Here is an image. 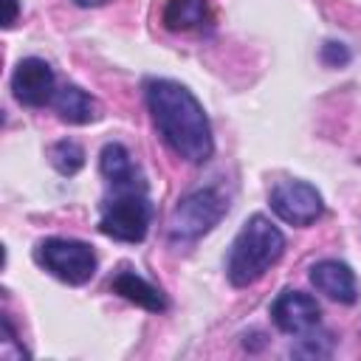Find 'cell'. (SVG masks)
I'll use <instances>...</instances> for the list:
<instances>
[{"label": "cell", "instance_id": "cell-2", "mask_svg": "<svg viewBox=\"0 0 361 361\" xmlns=\"http://www.w3.org/2000/svg\"><path fill=\"white\" fill-rule=\"evenodd\" d=\"M282 254L285 234L265 214H251L228 248L226 276L234 288H248L257 279H262L265 271L276 265Z\"/></svg>", "mask_w": 361, "mask_h": 361}, {"label": "cell", "instance_id": "cell-19", "mask_svg": "<svg viewBox=\"0 0 361 361\" xmlns=\"http://www.w3.org/2000/svg\"><path fill=\"white\" fill-rule=\"evenodd\" d=\"M76 6H82V8H99V6H104V3H110V0H73Z\"/></svg>", "mask_w": 361, "mask_h": 361}, {"label": "cell", "instance_id": "cell-7", "mask_svg": "<svg viewBox=\"0 0 361 361\" xmlns=\"http://www.w3.org/2000/svg\"><path fill=\"white\" fill-rule=\"evenodd\" d=\"M271 319L285 336H305L322 324L319 302L305 290H282L271 302Z\"/></svg>", "mask_w": 361, "mask_h": 361}, {"label": "cell", "instance_id": "cell-3", "mask_svg": "<svg viewBox=\"0 0 361 361\" xmlns=\"http://www.w3.org/2000/svg\"><path fill=\"white\" fill-rule=\"evenodd\" d=\"M152 223V203L147 189H121L104 197L99 231L118 243H141Z\"/></svg>", "mask_w": 361, "mask_h": 361}, {"label": "cell", "instance_id": "cell-16", "mask_svg": "<svg viewBox=\"0 0 361 361\" xmlns=\"http://www.w3.org/2000/svg\"><path fill=\"white\" fill-rule=\"evenodd\" d=\"M0 324H3V347H0V353L6 355V358H25L28 353L23 350V344L17 341V333H14V324H11V319L3 313V319H0Z\"/></svg>", "mask_w": 361, "mask_h": 361}, {"label": "cell", "instance_id": "cell-9", "mask_svg": "<svg viewBox=\"0 0 361 361\" xmlns=\"http://www.w3.org/2000/svg\"><path fill=\"white\" fill-rule=\"evenodd\" d=\"M310 285L338 305H353L358 299V282L347 262L341 259H319L310 265Z\"/></svg>", "mask_w": 361, "mask_h": 361}, {"label": "cell", "instance_id": "cell-11", "mask_svg": "<svg viewBox=\"0 0 361 361\" xmlns=\"http://www.w3.org/2000/svg\"><path fill=\"white\" fill-rule=\"evenodd\" d=\"M110 288L121 299H127V302H133V305H138V307H144L149 313H161V310L169 307L166 293L158 285H152L149 279H144L141 274L130 271V268H118L116 276L110 279Z\"/></svg>", "mask_w": 361, "mask_h": 361}, {"label": "cell", "instance_id": "cell-18", "mask_svg": "<svg viewBox=\"0 0 361 361\" xmlns=\"http://www.w3.org/2000/svg\"><path fill=\"white\" fill-rule=\"evenodd\" d=\"M3 3H6V17H3V25H6V28H11V25L17 23V8H20V6H17V0H3Z\"/></svg>", "mask_w": 361, "mask_h": 361}, {"label": "cell", "instance_id": "cell-5", "mask_svg": "<svg viewBox=\"0 0 361 361\" xmlns=\"http://www.w3.org/2000/svg\"><path fill=\"white\" fill-rule=\"evenodd\" d=\"M34 259L48 274H54L56 279H62L68 285L90 282V276L96 274V265H99L93 245H87L82 240H71V237H45V240H39L37 248H34Z\"/></svg>", "mask_w": 361, "mask_h": 361}, {"label": "cell", "instance_id": "cell-6", "mask_svg": "<svg viewBox=\"0 0 361 361\" xmlns=\"http://www.w3.org/2000/svg\"><path fill=\"white\" fill-rule=\"evenodd\" d=\"M271 212L288 226H310L324 214V200L307 180H276L268 195Z\"/></svg>", "mask_w": 361, "mask_h": 361}, {"label": "cell", "instance_id": "cell-12", "mask_svg": "<svg viewBox=\"0 0 361 361\" xmlns=\"http://www.w3.org/2000/svg\"><path fill=\"white\" fill-rule=\"evenodd\" d=\"M51 104H54L56 116H59L62 121H68V124H90V121H96V118L102 116L99 102H96L90 93H85L82 87H76V85H62V87H56Z\"/></svg>", "mask_w": 361, "mask_h": 361}, {"label": "cell", "instance_id": "cell-10", "mask_svg": "<svg viewBox=\"0 0 361 361\" xmlns=\"http://www.w3.org/2000/svg\"><path fill=\"white\" fill-rule=\"evenodd\" d=\"M99 169L102 178L107 180L110 192H121V189H147V180L138 169V164L133 161V155L127 152L124 144L110 141L102 147L99 152Z\"/></svg>", "mask_w": 361, "mask_h": 361}, {"label": "cell", "instance_id": "cell-17", "mask_svg": "<svg viewBox=\"0 0 361 361\" xmlns=\"http://www.w3.org/2000/svg\"><path fill=\"white\" fill-rule=\"evenodd\" d=\"M322 62L327 65V68H341V65H347L350 62V51H347V45H341V42H324L322 45Z\"/></svg>", "mask_w": 361, "mask_h": 361}, {"label": "cell", "instance_id": "cell-4", "mask_svg": "<svg viewBox=\"0 0 361 361\" xmlns=\"http://www.w3.org/2000/svg\"><path fill=\"white\" fill-rule=\"evenodd\" d=\"M226 212H228V200L217 189H212V186L195 189L186 197H180L178 206L172 209L166 234L172 243H192V240L209 234L223 220Z\"/></svg>", "mask_w": 361, "mask_h": 361}, {"label": "cell", "instance_id": "cell-15", "mask_svg": "<svg viewBox=\"0 0 361 361\" xmlns=\"http://www.w3.org/2000/svg\"><path fill=\"white\" fill-rule=\"evenodd\" d=\"M330 353H333V338L319 327L305 336H296V344L290 347V355H299V358H327Z\"/></svg>", "mask_w": 361, "mask_h": 361}, {"label": "cell", "instance_id": "cell-1", "mask_svg": "<svg viewBox=\"0 0 361 361\" xmlns=\"http://www.w3.org/2000/svg\"><path fill=\"white\" fill-rule=\"evenodd\" d=\"M144 102L164 144L189 164H206L214 152L212 124L195 93L172 79H147Z\"/></svg>", "mask_w": 361, "mask_h": 361}, {"label": "cell", "instance_id": "cell-14", "mask_svg": "<svg viewBox=\"0 0 361 361\" xmlns=\"http://www.w3.org/2000/svg\"><path fill=\"white\" fill-rule=\"evenodd\" d=\"M48 158H51V164H54V169L59 172V175H76L82 166H85V149L73 141V138H62V141H56L51 149H48Z\"/></svg>", "mask_w": 361, "mask_h": 361}, {"label": "cell", "instance_id": "cell-8", "mask_svg": "<svg viewBox=\"0 0 361 361\" xmlns=\"http://www.w3.org/2000/svg\"><path fill=\"white\" fill-rule=\"evenodd\" d=\"M11 93L25 107H42L56 93V76L54 68L39 56H25L17 62L11 73Z\"/></svg>", "mask_w": 361, "mask_h": 361}, {"label": "cell", "instance_id": "cell-13", "mask_svg": "<svg viewBox=\"0 0 361 361\" xmlns=\"http://www.w3.org/2000/svg\"><path fill=\"white\" fill-rule=\"evenodd\" d=\"M161 20H164V25L169 31H195V28H203L212 20L209 0H166Z\"/></svg>", "mask_w": 361, "mask_h": 361}]
</instances>
